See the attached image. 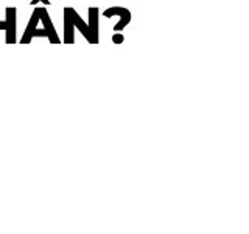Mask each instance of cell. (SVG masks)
<instances>
[{
    "label": "cell",
    "mask_w": 249,
    "mask_h": 234,
    "mask_svg": "<svg viewBox=\"0 0 249 234\" xmlns=\"http://www.w3.org/2000/svg\"><path fill=\"white\" fill-rule=\"evenodd\" d=\"M18 19V10L16 6H6L5 10V20L0 22V30H5L6 31V38H5V42L6 44H16L18 39H16V20Z\"/></svg>",
    "instance_id": "6da1fadb"
},
{
    "label": "cell",
    "mask_w": 249,
    "mask_h": 234,
    "mask_svg": "<svg viewBox=\"0 0 249 234\" xmlns=\"http://www.w3.org/2000/svg\"><path fill=\"white\" fill-rule=\"evenodd\" d=\"M103 16L105 18H114V16H117L120 20L115 23L114 27V31H123L124 27L128 25V23L131 22V11L128 10V8L124 6H111V8H106V10L103 11Z\"/></svg>",
    "instance_id": "7a4b0ae2"
},
{
    "label": "cell",
    "mask_w": 249,
    "mask_h": 234,
    "mask_svg": "<svg viewBox=\"0 0 249 234\" xmlns=\"http://www.w3.org/2000/svg\"><path fill=\"white\" fill-rule=\"evenodd\" d=\"M75 8L72 6H66L62 10V23H64V38H62V42L64 44H73L75 42V25H73V19H72V14H73Z\"/></svg>",
    "instance_id": "3957f363"
},
{
    "label": "cell",
    "mask_w": 249,
    "mask_h": 234,
    "mask_svg": "<svg viewBox=\"0 0 249 234\" xmlns=\"http://www.w3.org/2000/svg\"><path fill=\"white\" fill-rule=\"evenodd\" d=\"M39 20L44 23V30H47V33H49V38L47 39L50 41V44H61L62 41L56 33V28H54L53 22L50 19V14H49V11H47V6L39 8Z\"/></svg>",
    "instance_id": "277c9868"
},
{
    "label": "cell",
    "mask_w": 249,
    "mask_h": 234,
    "mask_svg": "<svg viewBox=\"0 0 249 234\" xmlns=\"http://www.w3.org/2000/svg\"><path fill=\"white\" fill-rule=\"evenodd\" d=\"M89 22H88V27H89V33H90V44H98L100 42V27H98V19H100V11L97 6H90L89 11Z\"/></svg>",
    "instance_id": "5b68a950"
},
{
    "label": "cell",
    "mask_w": 249,
    "mask_h": 234,
    "mask_svg": "<svg viewBox=\"0 0 249 234\" xmlns=\"http://www.w3.org/2000/svg\"><path fill=\"white\" fill-rule=\"evenodd\" d=\"M37 22H39V6L35 8L33 10V14H31V18H30V22H28V25L25 28V31H23V35H22V39H20V44H30L31 41H33V31L36 30L37 27Z\"/></svg>",
    "instance_id": "8992f818"
},
{
    "label": "cell",
    "mask_w": 249,
    "mask_h": 234,
    "mask_svg": "<svg viewBox=\"0 0 249 234\" xmlns=\"http://www.w3.org/2000/svg\"><path fill=\"white\" fill-rule=\"evenodd\" d=\"M72 19H73V25H75V28L80 30V33L83 35V38H84V39H88V42L90 44V33H89L88 23H86V22L81 19V16L78 14L75 10H73V14H72Z\"/></svg>",
    "instance_id": "52a82bcc"
},
{
    "label": "cell",
    "mask_w": 249,
    "mask_h": 234,
    "mask_svg": "<svg viewBox=\"0 0 249 234\" xmlns=\"http://www.w3.org/2000/svg\"><path fill=\"white\" fill-rule=\"evenodd\" d=\"M112 42H114L115 45L123 44V42H124V36L120 33V31H115V33L112 35Z\"/></svg>",
    "instance_id": "ba28073f"
},
{
    "label": "cell",
    "mask_w": 249,
    "mask_h": 234,
    "mask_svg": "<svg viewBox=\"0 0 249 234\" xmlns=\"http://www.w3.org/2000/svg\"><path fill=\"white\" fill-rule=\"evenodd\" d=\"M31 36H33V38H41V36H44V38H49V33H47V30H35L33 31V35H31Z\"/></svg>",
    "instance_id": "9c48e42d"
},
{
    "label": "cell",
    "mask_w": 249,
    "mask_h": 234,
    "mask_svg": "<svg viewBox=\"0 0 249 234\" xmlns=\"http://www.w3.org/2000/svg\"><path fill=\"white\" fill-rule=\"evenodd\" d=\"M37 3H42L44 6H50L52 5L50 0H31V2H30V5H33V6H36Z\"/></svg>",
    "instance_id": "30bf717a"
}]
</instances>
